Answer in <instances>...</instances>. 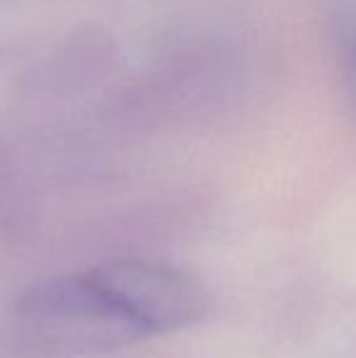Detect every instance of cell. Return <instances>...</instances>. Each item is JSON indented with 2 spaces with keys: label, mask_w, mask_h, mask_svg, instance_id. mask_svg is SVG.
Returning <instances> with one entry per match:
<instances>
[{
  "label": "cell",
  "mask_w": 356,
  "mask_h": 358,
  "mask_svg": "<svg viewBox=\"0 0 356 358\" xmlns=\"http://www.w3.org/2000/svg\"><path fill=\"white\" fill-rule=\"evenodd\" d=\"M98 268L132 310L149 339L198 324L210 310L205 283L178 266L149 259H118Z\"/></svg>",
  "instance_id": "7a4b0ae2"
},
{
  "label": "cell",
  "mask_w": 356,
  "mask_h": 358,
  "mask_svg": "<svg viewBox=\"0 0 356 358\" xmlns=\"http://www.w3.org/2000/svg\"><path fill=\"white\" fill-rule=\"evenodd\" d=\"M13 324L49 356H98L149 339L98 266L32 283L15 300Z\"/></svg>",
  "instance_id": "6da1fadb"
},
{
  "label": "cell",
  "mask_w": 356,
  "mask_h": 358,
  "mask_svg": "<svg viewBox=\"0 0 356 358\" xmlns=\"http://www.w3.org/2000/svg\"><path fill=\"white\" fill-rule=\"evenodd\" d=\"M329 39L344 90L356 113V0H329Z\"/></svg>",
  "instance_id": "3957f363"
}]
</instances>
